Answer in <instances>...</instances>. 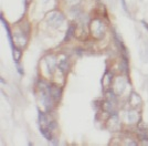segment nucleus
<instances>
[{
	"mask_svg": "<svg viewBox=\"0 0 148 146\" xmlns=\"http://www.w3.org/2000/svg\"><path fill=\"white\" fill-rule=\"evenodd\" d=\"M1 22L3 23V27H5L6 31H7V35H8V39H9V43H10V47H11V49L13 50V49H15V44H13V40H12V35H11V31H10V29H9L8 23L6 22V20H5V19H3L2 17H1Z\"/></svg>",
	"mask_w": 148,
	"mask_h": 146,
	"instance_id": "nucleus-4",
	"label": "nucleus"
},
{
	"mask_svg": "<svg viewBox=\"0 0 148 146\" xmlns=\"http://www.w3.org/2000/svg\"><path fill=\"white\" fill-rule=\"evenodd\" d=\"M49 92L51 96H52V99H53V101L54 102H58L60 101V99H61V94H62V91H61V89H59L58 86H51L49 85Z\"/></svg>",
	"mask_w": 148,
	"mask_h": 146,
	"instance_id": "nucleus-3",
	"label": "nucleus"
},
{
	"mask_svg": "<svg viewBox=\"0 0 148 146\" xmlns=\"http://www.w3.org/2000/svg\"><path fill=\"white\" fill-rule=\"evenodd\" d=\"M104 109H105V111H107V112H112L113 104L111 103V101H107V102L104 103Z\"/></svg>",
	"mask_w": 148,
	"mask_h": 146,
	"instance_id": "nucleus-14",
	"label": "nucleus"
},
{
	"mask_svg": "<svg viewBox=\"0 0 148 146\" xmlns=\"http://www.w3.org/2000/svg\"><path fill=\"white\" fill-rule=\"evenodd\" d=\"M91 31H92V35L96 38H102L104 35V25L97 20H93L91 22Z\"/></svg>",
	"mask_w": 148,
	"mask_h": 146,
	"instance_id": "nucleus-1",
	"label": "nucleus"
},
{
	"mask_svg": "<svg viewBox=\"0 0 148 146\" xmlns=\"http://www.w3.org/2000/svg\"><path fill=\"white\" fill-rule=\"evenodd\" d=\"M74 31H75V26H70L69 27V29H67V31H66V35H65V38H64V41L65 42H67L72 37H73L74 35Z\"/></svg>",
	"mask_w": 148,
	"mask_h": 146,
	"instance_id": "nucleus-9",
	"label": "nucleus"
},
{
	"mask_svg": "<svg viewBox=\"0 0 148 146\" xmlns=\"http://www.w3.org/2000/svg\"><path fill=\"white\" fill-rule=\"evenodd\" d=\"M43 1H45V2H47V1H49V0H43Z\"/></svg>",
	"mask_w": 148,
	"mask_h": 146,
	"instance_id": "nucleus-16",
	"label": "nucleus"
},
{
	"mask_svg": "<svg viewBox=\"0 0 148 146\" xmlns=\"http://www.w3.org/2000/svg\"><path fill=\"white\" fill-rule=\"evenodd\" d=\"M49 122H47V116L42 112L39 111V129H44L48 127Z\"/></svg>",
	"mask_w": 148,
	"mask_h": 146,
	"instance_id": "nucleus-5",
	"label": "nucleus"
},
{
	"mask_svg": "<svg viewBox=\"0 0 148 146\" xmlns=\"http://www.w3.org/2000/svg\"><path fill=\"white\" fill-rule=\"evenodd\" d=\"M12 55H13V60L16 61V63L19 61V59H20V57H21V52H20V50H18V49H13L12 50Z\"/></svg>",
	"mask_w": 148,
	"mask_h": 146,
	"instance_id": "nucleus-13",
	"label": "nucleus"
},
{
	"mask_svg": "<svg viewBox=\"0 0 148 146\" xmlns=\"http://www.w3.org/2000/svg\"><path fill=\"white\" fill-rule=\"evenodd\" d=\"M45 63L48 65V69H49L50 73H53V71L55 70V58L53 57H48L45 59Z\"/></svg>",
	"mask_w": 148,
	"mask_h": 146,
	"instance_id": "nucleus-6",
	"label": "nucleus"
},
{
	"mask_svg": "<svg viewBox=\"0 0 148 146\" xmlns=\"http://www.w3.org/2000/svg\"><path fill=\"white\" fill-rule=\"evenodd\" d=\"M29 1H30V0H28V2H29Z\"/></svg>",
	"mask_w": 148,
	"mask_h": 146,
	"instance_id": "nucleus-17",
	"label": "nucleus"
},
{
	"mask_svg": "<svg viewBox=\"0 0 148 146\" xmlns=\"http://www.w3.org/2000/svg\"><path fill=\"white\" fill-rule=\"evenodd\" d=\"M131 103H132V105H139L141 103V99L136 93H133L131 96Z\"/></svg>",
	"mask_w": 148,
	"mask_h": 146,
	"instance_id": "nucleus-10",
	"label": "nucleus"
},
{
	"mask_svg": "<svg viewBox=\"0 0 148 146\" xmlns=\"http://www.w3.org/2000/svg\"><path fill=\"white\" fill-rule=\"evenodd\" d=\"M40 132H41V134L45 137V139H48L49 142H51L53 137H52V131L49 129V127H44V129H40Z\"/></svg>",
	"mask_w": 148,
	"mask_h": 146,
	"instance_id": "nucleus-7",
	"label": "nucleus"
},
{
	"mask_svg": "<svg viewBox=\"0 0 148 146\" xmlns=\"http://www.w3.org/2000/svg\"><path fill=\"white\" fill-rule=\"evenodd\" d=\"M63 20H64V16L62 13H60V12H52L48 17V22L51 26L54 27H59L62 23Z\"/></svg>",
	"mask_w": 148,
	"mask_h": 146,
	"instance_id": "nucleus-2",
	"label": "nucleus"
},
{
	"mask_svg": "<svg viewBox=\"0 0 148 146\" xmlns=\"http://www.w3.org/2000/svg\"><path fill=\"white\" fill-rule=\"evenodd\" d=\"M127 117H128V121H129L131 123H135V122L138 121L139 115H138V113L136 111H129L128 114H127Z\"/></svg>",
	"mask_w": 148,
	"mask_h": 146,
	"instance_id": "nucleus-8",
	"label": "nucleus"
},
{
	"mask_svg": "<svg viewBox=\"0 0 148 146\" xmlns=\"http://www.w3.org/2000/svg\"><path fill=\"white\" fill-rule=\"evenodd\" d=\"M115 86L117 89H119V90H118V93L123 92L124 87H125V81H124L123 79H117L115 82Z\"/></svg>",
	"mask_w": 148,
	"mask_h": 146,
	"instance_id": "nucleus-11",
	"label": "nucleus"
},
{
	"mask_svg": "<svg viewBox=\"0 0 148 146\" xmlns=\"http://www.w3.org/2000/svg\"><path fill=\"white\" fill-rule=\"evenodd\" d=\"M59 68L60 70L62 71V72H67L69 69H70V67H69V63H67V60L64 59V60H62L60 62V65H59Z\"/></svg>",
	"mask_w": 148,
	"mask_h": 146,
	"instance_id": "nucleus-12",
	"label": "nucleus"
},
{
	"mask_svg": "<svg viewBox=\"0 0 148 146\" xmlns=\"http://www.w3.org/2000/svg\"><path fill=\"white\" fill-rule=\"evenodd\" d=\"M141 23H143V25H144V27H145V28H146V29L148 30V23H147V22H146V21H141Z\"/></svg>",
	"mask_w": 148,
	"mask_h": 146,
	"instance_id": "nucleus-15",
	"label": "nucleus"
}]
</instances>
